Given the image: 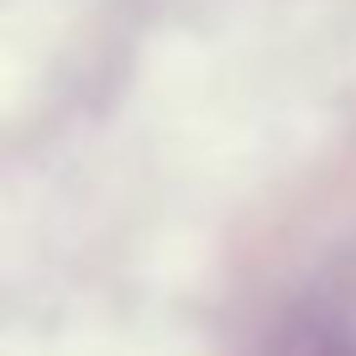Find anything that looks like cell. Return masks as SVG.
I'll return each instance as SVG.
<instances>
[{"label":"cell","mask_w":356,"mask_h":356,"mask_svg":"<svg viewBox=\"0 0 356 356\" xmlns=\"http://www.w3.org/2000/svg\"><path fill=\"white\" fill-rule=\"evenodd\" d=\"M262 356H356V320L330 304H299L283 314Z\"/></svg>","instance_id":"obj_1"}]
</instances>
